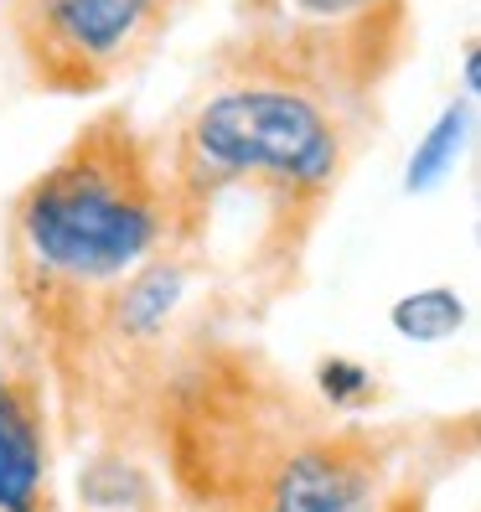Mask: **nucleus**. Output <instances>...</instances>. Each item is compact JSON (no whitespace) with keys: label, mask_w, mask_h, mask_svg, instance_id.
<instances>
[{"label":"nucleus","mask_w":481,"mask_h":512,"mask_svg":"<svg viewBox=\"0 0 481 512\" xmlns=\"http://www.w3.org/2000/svg\"><path fill=\"white\" fill-rule=\"evenodd\" d=\"M11 285L52 342H73L94 311L171 254L161 135L125 104L99 109L11 197Z\"/></svg>","instance_id":"3"},{"label":"nucleus","mask_w":481,"mask_h":512,"mask_svg":"<svg viewBox=\"0 0 481 512\" xmlns=\"http://www.w3.org/2000/svg\"><path fill=\"white\" fill-rule=\"evenodd\" d=\"M388 326L399 331L404 342H450L456 331L466 326V295L450 290V285H425V290H409L388 306Z\"/></svg>","instance_id":"8"},{"label":"nucleus","mask_w":481,"mask_h":512,"mask_svg":"<svg viewBox=\"0 0 481 512\" xmlns=\"http://www.w3.org/2000/svg\"><path fill=\"white\" fill-rule=\"evenodd\" d=\"M373 130L378 114L218 52L161 135L171 254L244 300H280L300 285L311 238Z\"/></svg>","instance_id":"1"},{"label":"nucleus","mask_w":481,"mask_h":512,"mask_svg":"<svg viewBox=\"0 0 481 512\" xmlns=\"http://www.w3.org/2000/svg\"><path fill=\"white\" fill-rule=\"evenodd\" d=\"M476 94H481V52H476V42H466V57H461V99L476 104Z\"/></svg>","instance_id":"10"},{"label":"nucleus","mask_w":481,"mask_h":512,"mask_svg":"<svg viewBox=\"0 0 481 512\" xmlns=\"http://www.w3.org/2000/svg\"><path fill=\"white\" fill-rule=\"evenodd\" d=\"M161 445L197 512H383L388 440L228 337H197L156 383Z\"/></svg>","instance_id":"2"},{"label":"nucleus","mask_w":481,"mask_h":512,"mask_svg":"<svg viewBox=\"0 0 481 512\" xmlns=\"http://www.w3.org/2000/svg\"><path fill=\"white\" fill-rule=\"evenodd\" d=\"M316 394L332 414H363L378 404V378L357 357H321L316 363Z\"/></svg>","instance_id":"9"},{"label":"nucleus","mask_w":481,"mask_h":512,"mask_svg":"<svg viewBox=\"0 0 481 512\" xmlns=\"http://www.w3.org/2000/svg\"><path fill=\"white\" fill-rule=\"evenodd\" d=\"M192 0H0V37L26 88L94 99L130 83Z\"/></svg>","instance_id":"5"},{"label":"nucleus","mask_w":481,"mask_h":512,"mask_svg":"<svg viewBox=\"0 0 481 512\" xmlns=\"http://www.w3.org/2000/svg\"><path fill=\"white\" fill-rule=\"evenodd\" d=\"M47 456L42 383L0 352V512L47 507Z\"/></svg>","instance_id":"6"},{"label":"nucleus","mask_w":481,"mask_h":512,"mask_svg":"<svg viewBox=\"0 0 481 512\" xmlns=\"http://www.w3.org/2000/svg\"><path fill=\"white\" fill-rule=\"evenodd\" d=\"M471 99H450L440 114H435V125L419 135L414 145V156L404 166V192H435L450 171L461 166L466 156V140H471Z\"/></svg>","instance_id":"7"},{"label":"nucleus","mask_w":481,"mask_h":512,"mask_svg":"<svg viewBox=\"0 0 481 512\" xmlns=\"http://www.w3.org/2000/svg\"><path fill=\"white\" fill-rule=\"evenodd\" d=\"M414 37V0H233V32L218 52L316 83L342 104L378 114Z\"/></svg>","instance_id":"4"}]
</instances>
